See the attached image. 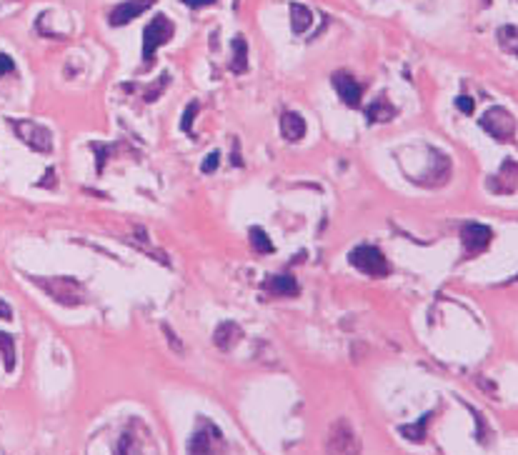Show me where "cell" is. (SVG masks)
<instances>
[{
    "mask_svg": "<svg viewBox=\"0 0 518 455\" xmlns=\"http://www.w3.org/2000/svg\"><path fill=\"white\" fill-rule=\"evenodd\" d=\"M8 125L13 128V133L36 153H51L53 151V135L45 125L36 123V120H18V118H8Z\"/></svg>",
    "mask_w": 518,
    "mask_h": 455,
    "instance_id": "cell-5",
    "label": "cell"
},
{
    "mask_svg": "<svg viewBox=\"0 0 518 455\" xmlns=\"http://www.w3.org/2000/svg\"><path fill=\"white\" fill-rule=\"evenodd\" d=\"M231 70H233L235 75H241V73L248 70V43H246L241 36L233 38V60H231Z\"/></svg>",
    "mask_w": 518,
    "mask_h": 455,
    "instance_id": "cell-20",
    "label": "cell"
},
{
    "mask_svg": "<svg viewBox=\"0 0 518 455\" xmlns=\"http://www.w3.org/2000/svg\"><path fill=\"white\" fill-rule=\"evenodd\" d=\"M0 355H3V365L8 373H13L15 368V340L10 333L0 330Z\"/></svg>",
    "mask_w": 518,
    "mask_h": 455,
    "instance_id": "cell-21",
    "label": "cell"
},
{
    "mask_svg": "<svg viewBox=\"0 0 518 455\" xmlns=\"http://www.w3.org/2000/svg\"><path fill=\"white\" fill-rule=\"evenodd\" d=\"M393 118H396V105L388 101L386 95H378L371 105H365V120L371 125L386 123V120H393Z\"/></svg>",
    "mask_w": 518,
    "mask_h": 455,
    "instance_id": "cell-15",
    "label": "cell"
},
{
    "mask_svg": "<svg viewBox=\"0 0 518 455\" xmlns=\"http://www.w3.org/2000/svg\"><path fill=\"white\" fill-rule=\"evenodd\" d=\"M196 113H198V103L196 101L188 103V113H185L181 120V130L183 133H188V135H193V118H196Z\"/></svg>",
    "mask_w": 518,
    "mask_h": 455,
    "instance_id": "cell-25",
    "label": "cell"
},
{
    "mask_svg": "<svg viewBox=\"0 0 518 455\" xmlns=\"http://www.w3.org/2000/svg\"><path fill=\"white\" fill-rule=\"evenodd\" d=\"M433 415H436V411H428L426 415H421L413 426H398V433L411 443H424L426 433H428V423L433 420Z\"/></svg>",
    "mask_w": 518,
    "mask_h": 455,
    "instance_id": "cell-17",
    "label": "cell"
},
{
    "mask_svg": "<svg viewBox=\"0 0 518 455\" xmlns=\"http://www.w3.org/2000/svg\"><path fill=\"white\" fill-rule=\"evenodd\" d=\"M513 281H518V275H516V278H513Z\"/></svg>",
    "mask_w": 518,
    "mask_h": 455,
    "instance_id": "cell-32",
    "label": "cell"
},
{
    "mask_svg": "<svg viewBox=\"0 0 518 455\" xmlns=\"http://www.w3.org/2000/svg\"><path fill=\"white\" fill-rule=\"evenodd\" d=\"M313 23V13L300 3H291V28L296 36H303Z\"/></svg>",
    "mask_w": 518,
    "mask_h": 455,
    "instance_id": "cell-19",
    "label": "cell"
},
{
    "mask_svg": "<svg viewBox=\"0 0 518 455\" xmlns=\"http://www.w3.org/2000/svg\"><path fill=\"white\" fill-rule=\"evenodd\" d=\"M155 5V0H125V3H118L108 15V23L113 28H123L128 23H133L138 15H143L146 10Z\"/></svg>",
    "mask_w": 518,
    "mask_h": 455,
    "instance_id": "cell-12",
    "label": "cell"
},
{
    "mask_svg": "<svg viewBox=\"0 0 518 455\" xmlns=\"http://www.w3.org/2000/svg\"><path fill=\"white\" fill-rule=\"evenodd\" d=\"M326 455H361V441L348 420H336L326 435Z\"/></svg>",
    "mask_w": 518,
    "mask_h": 455,
    "instance_id": "cell-6",
    "label": "cell"
},
{
    "mask_svg": "<svg viewBox=\"0 0 518 455\" xmlns=\"http://www.w3.org/2000/svg\"><path fill=\"white\" fill-rule=\"evenodd\" d=\"M188 8H193V10H198V8H205V5H213L216 0H183Z\"/></svg>",
    "mask_w": 518,
    "mask_h": 455,
    "instance_id": "cell-30",
    "label": "cell"
},
{
    "mask_svg": "<svg viewBox=\"0 0 518 455\" xmlns=\"http://www.w3.org/2000/svg\"><path fill=\"white\" fill-rule=\"evenodd\" d=\"M10 73H15L13 58L5 55V53H0V78H3V75H10Z\"/></svg>",
    "mask_w": 518,
    "mask_h": 455,
    "instance_id": "cell-26",
    "label": "cell"
},
{
    "mask_svg": "<svg viewBox=\"0 0 518 455\" xmlns=\"http://www.w3.org/2000/svg\"><path fill=\"white\" fill-rule=\"evenodd\" d=\"M498 43H501L504 51H508L511 55H516L518 58V28L516 25H504V28H498Z\"/></svg>",
    "mask_w": 518,
    "mask_h": 455,
    "instance_id": "cell-22",
    "label": "cell"
},
{
    "mask_svg": "<svg viewBox=\"0 0 518 455\" xmlns=\"http://www.w3.org/2000/svg\"><path fill=\"white\" fill-rule=\"evenodd\" d=\"M248 235H250V246H253V250H256V253L266 255V253H273V250H276V248H273V243H270V238L261 231V228H250Z\"/></svg>",
    "mask_w": 518,
    "mask_h": 455,
    "instance_id": "cell-23",
    "label": "cell"
},
{
    "mask_svg": "<svg viewBox=\"0 0 518 455\" xmlns=\"http://www.w3.org/2000/svg\"><path fill=\"white\" fill-rule=\"evenodd\" d=\"M220 445H223V433L213 426L211 420L200 423L196 433L188 441V455H218Z\"/></svg>",
    "mask_w": 518,
    "mask_h": 455,
    "instance_id": "cell-8",
    "label": "cell"
},
{
    "mask_svg": "<svg viewBox=\"0 0 518 455\" xmlns=\"http://www.w3.org/2000/svg\"><path fill=\"white\" fill-rule=\"evenodd\" d=\"M163 333H166V335H168V338H170V346H173V350H178V353H181V350H183V348H181V340L175 338V333L170 330V325L163 323Z\"/></svg>",
    "mask_w": 518,
    "mask_h": 455,
    "instance_id": "cell-29",
    "label": "cell"
},
{
    "mask_svg": "<svg viewBox=\"0 0 518 455\" xmlns=\"http://www.w3.org/2000/svg\"><path fill=\"white\" fill-rule=\"evenodd\" d=\"M218 160H220V153H211V155H208V158L203 160V166H200V170H203V173H213V170L218 168Z\"/></svg>",
    "mask_w": 518,
    "mask_h": 455,
    "instance_id": "cell-27",
    "label": "cell"
},
{
    "mask_svg": "<svg viewBox=\"0 0 518 455\" xmlns=\"http://www.w3.org/2000/svg\"><path fill=\"white\" fill-rule=\"evenodd\" d=\"M481 128L486 130L491 138H496L501 143H508V140H513V135H516V118L506 108H501V105H493V108H489L483 113Z\"/></svg>",
    "mask_w": 518,
    "mask_h": 455,
    "instance_id": "cell-7",
    "label": "cell"
},
{
    "mask_svg": "<svg viewBox=\"0 0 518 455\" xmlns=\"http://www.w3.org/2000/svg\"><path fill=\"white\" fill-rule=\"evenodd\" d=\"M175 33V25L170 18H166L163 13H158L153 18V21L148 23L146 30H143V63L146 65H153L155 60V51L161 48V45H166L173 38Z\"/></svg>",
    "mask_w": 518,
    "mask_h": 455,
    "instance_id": "cell-4",
    "label": "cell"
},
{
    "mask_svg": "<svg viewBox=\"0 0 518 455\" xmlns=\"http://www.w3.org/2000/svg\"><path fill=\"white\" fill-rule=\"evenodd\" d=\"M348 263L361 273L371 278H386L391 275V263L376 246H356L348 253Z\"/></svg>",
    "mask_w": 518,
    "mask_h": 455,
    "instance_id": "cell-3",
    "label": "cell"
},
{
    "mask_svg": "<svg viewBox=\"0 0 518 455\" xmlns=\"http://www.w3.org/2000/svg\"><path fill=\"white\" fill-rule=\"evenodd\" d=\"M30 283H36L38 288L48 293L55 303L66 305V308H78L86 303V288L75 278H66V275H53V278H40V275H28Z\"/></svg>",
    "mask_w": 518,
    "mask_h": 455,
    "instance_id": "cell-1",
    "label": "cell"
},
{
    "mask_svg": "<svg viewBox=\"0 0 518 455\" xmlns=\"http://www.w3.org/2000/svg\"><path fill=\"white\" fill-rule=\"evenodd\" d=\"M281 133H283L285 140H291V143H298V140H303V138H306V120H303L298 113H293V110H285L283 118H281Z\"/></svg>",
    "mask_w": 518,
    "mask_h": 455,
    "instance_id": "cell-16",
    "label": "cell"
},
{
    "mask_svg": "<svg viewBox=\"0 0 518 455\" xmlns=\"http://www.w3.org/2000/svg\"><path fill=\"white\" fill-rule=\"evenodd\" d=\"M168 83H170V75L168 73H163L161 78L155 80V83H151V88H148L146 93H143V103H153V101H158L161 98V93L168 88Z\"/></svg>",
    "mask_w": 518,
    "mask_h": 455,
    "instance_id": "cell-24",
    "label": "cell"
},
{
    "mask_svg": "<svg viewBox=\"0 0 518 455\" xmlns=\"http://www.w3.org/2000/svg\"><path fill=\"white\" fill-rule=\"evenodd\" d=\"M456 105H458V110H461V113H466V116H471V113H474V101H471V98H466V95L456 98Z\"/></svg>",
    "mask_w": 518,
    "mask_h": 455,
    "instance_id": "cell-28",
    "label": "cell"
},
{
    "mask_svg": "<svg viewBox=\"0 0 518 455\" xmlns=\"http://www.w3.org/2000/svg\"><path fill=\"white\" fill-rule=\"evenodd\" d=\"M263 288L268 290V293H273V296H278V298H296L300 293L298 281H296L293 275H285V273L268 278V281L263 283Z\"/></svg>",
    "mask_w": 518,
    "mask_h": 455,
    "instance_id": "cell-14",
    "label": "cell"
},
{
    "mask_svg": "<svg viewBox=\"0 0 518 455\" xmlns=\"http://www.w3.org/2000/svg\"><path fill=\"white\" fill-rule=\"evenodd\" d=\"M331 83H333V88H336L338 98H341L348 108H361V101H363V86H361L350 73L336 70L333 73V78H331Z\"/></svg>",
    "mask_w": 518,
    "mask_h": 455,
    "instance_id": "cell-11",
    "label": "cell"
},
{
    "mask_svg": "<svg viewBox=\"0 0 518 455\" xmlns=\"http://www.w3.org/2000/svg\"><path fill=\"white\" fill-rule=\"evenodd\" d=\"M431 155H433V166L431 170L426 175H409V181L418 183V185H424V188H441L448 178H451V160L445 158L443 153H438L436 148H431Z\"/></svg>",
    "mask_w": 518,
    "mask_h": 455,
    "instance_id": "cell-10",
    "label": "cell"
},
{
    "mask_svg": "<svg viewBox=\"0 0 518 455\" xmlns=\"http://www.w3.org/2000/svg\"><path fill=\"white\" fill-rule=\"evenodd\" d=\"M13 318V311H10V305L5 303V300H0V320H10Z\"/></svg>",
    "mask_w": 518,
    "mask_h": 455,
    "instance_id": "cell-31",
    "label": "cell"
},
{
    "mask_svg": "<svg viewBox=\"0 0 518 455\" xmlns=\"http://www.w3.org/2000/svg\"><path fill=\"white\" fill-rule=\"evenodd\" d=\"M116 455H158V445L140 420H131L118 441Z\"/></svg>",
    "mask_w": 518,
    "mask_h": 455,
    "instance_id": "cell-2",
    "label": "cell"
},
{
    "mask_svg": "<svg viewBox=\"0 0 518 455\" xmlns=\"http://www.w3.org/2000/svg\"><path fill=\"white\" fill-rule=\"evenodd\" d=\"M241 338H243V330H241V325H235V323H220L218 328H216V335H213V340H216V346H218L220 350H231Z\"/></svg>",
    "mask_w": 518,
    "mask_h": 455,
    "instance_id": "cell-18",
    "label": "cell"
},
{
    "mask_svg": "<svg viewBox=\"0 0 518 455\" xmlns=\"http://www.w3.org/2000/svg\"><path fill=\"white\" fill-rule=\"evenodd\" d=\"M493 231L483 223H463L461 225V243H463V255L466 258H476L481 255L486 248L491 246Z\"/></svg>",
    "mask_w": 518,
    "mask_h": 455,
    "instance_id": "cell-9",
    "label": "cell"
},
{
    "mask_svg": "<svg viewBox=\"0 0 518 455\" xmlns=\"http://www.w3.org/2000/svg\"><path fill=\"white\" fill-rule=\"evenodd\" d=\"M489 190L496 195L516 193L518 190V163L516 160H504L501 170L489 178Z\"/></svg>",
    "mask_w": 518,
    "mask_h": 455,
    "instance_id": "cell-13",
    "label": "cell"
}]
</instances>
